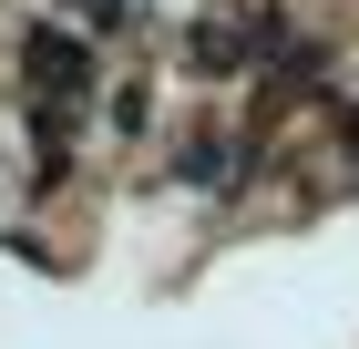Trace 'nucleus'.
Masks as SVG:
<instances>
[{
    "mask_svg": "<svg viewBox=\"0 0 359 349\" xmlns=\"http://www.w3.org/2000/svg\"><path fill=\"white\" fill-rule=\"evenodd\" d=\"M83 41H72V31H41V41H31V93H52V103H72V93H83Z\"/></svg>",
    "mask_w": 359,
    "mask_h": 349,
    "instance_id": "f257e3e1",
    "label": "nucleus"
},
{
    "mask_svg": "<svg viewBox=\"0 0 359 349\" xmlns=\"http://www.w3.org/2000/svg\"><path fill=\"white\" fill-rule=\"evenodd\" d=\"M226 175H236V144H226V134L185 144V185H226Z\"/></svg>",
    "mask_w": 359,
    "mask_h": 349,
    "instance_id": "f03ea898",
    "label": "nucleus"
}]
</instances>
